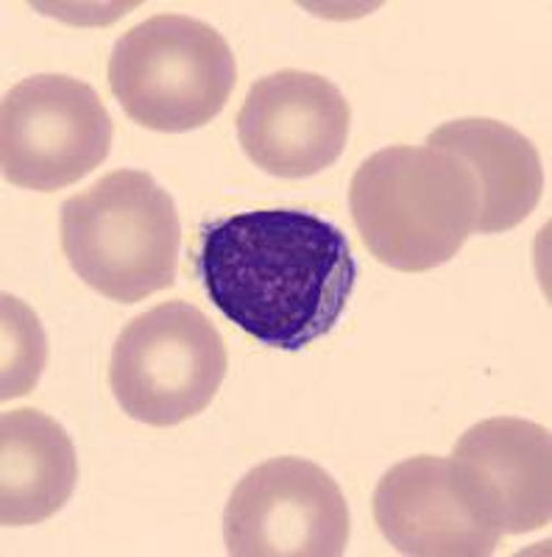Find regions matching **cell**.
<instances>
[{
	"instance_id": "6da1fadb",
	"label": "cell",
	"mask_w": 552,
	"mask_h": 557,
	"mask_svg": "<svg viewBox=\"0 0 552 557\" xmlns=\"http://www.w3.org/2000/svg\"><path fill=\"white\" fill-rule=\"evenodd\" d=\"M196 268L226 321L282 351L330 335L357 278L349 237L305 209H252L204 223Z\"/></svg>"
},
{
	"instance_id": "8992f818",
	"label": "cell",
	"mask_w": 552,
	"mask_h": 557,
	"mask_svg": "<svg viewBox=\"0 0 552 557\" xmlns=\"http://www.w3.org/2000/svg\"><path fill=\"white\" fill-rule=\"evenodd\" d=\"M112 117L87 82L59 73L23 78L0 109L3 178L37 193L64 190L112 148Z\"/></svg>"
},
{
	"instance_id": "3957f363",
	"label": "cell",
	"mask_w": 552,
	"mask_h": 557,
	"mask_svg": "<svg viewBox=\"0 0 552 557\" xmlns=\"http://www.w3.org/2000/svg\"><path fill=\"white\" fill-rule=\"evenodd\" d=\"M62 251L84 285L137 305L176 278L182 223L171 193L121 168L62 203Z\"/></svg>"
},
{
	"instance_id": "8fae6325",
	"label": "cell",
	"mask_w": 552,
	"mask_h": 557,
	"mask_svg": "<svg viewBox=\"0 0 552 557\" xmlns=\"http://www.w3.org/2000/svg\"><path fill=\"white\" fill-rule=\"evenodd\" d=\"M427 146L444 148L471 168L480 184V235L519 226L541 201L544 168L536 146L508 123L464 117L444 123L427 137Z\"/></svg>"
},
{
	"instance_id": "7a4b0ae2",
	"label": "cell",
	"mask_w": 552,
	"mask_h": 557,
	"mask_svg": "<svg viewBox=\"0 0 552 557\" xmlns=\"http://www.w3.org/2000/svg\"><path fill=\"white\" fill-rule=\"evenodd\" d=\"M352 221L368 251L402 273L455 260L480 215V184L455 153L394 146L368 157L349 184Z\"/></svg>"
},
{
	"instance_id": "5b68a950",
	"label": "cell",
	"mask_w": 552,
	"mask_h": 557,
	"mask_svg": "<svg viewBox=\"0 0 552 557\" xmlns=\"http://www.w3.org/2000/svg\"><path fill=\"white\" fill-rule=\"evenodd\" d=\"M226 368L210 318L187 301H165L126 323L112 348L109 385L128 418L176 426L212 405Z\"/></svg>"
},
{
	"instance_id": "ba28073f",
	"label": "cell",
	"mask_w": 552,
	"mask_h": 557,
	"mask_svg": "<svg viewBox=\"0 0 552 557\" xmlns=\"http://www.w3.org/2000/svg\"><path fill=\"white\" fill-rule=\"evenodd\" d=\"M349 123V101L330 78L280 70L248 87L237 112V139L260 171L307 178L341 159Z\"/></svg>"
},
{
	"instance_id": "9c48e42d",
	"label": "cell",
	"mask_w": 552,
	"mask_h": 557,
	"mask_svg": "<svg viewBox=\"0 0 552 557\" xmlns=\"http://www.w3.org/2000/svg\"><path fill=\"white\" fill-rule=\"evenodd\" d=\"M452 482L471 513L500 535H522L552 519V435L522 418H489L461 435Z\"/></svg>"
},
{
	"instance_id": "30bf717a",
	"label": "cell",
	"mask_w": 552,
	"mask_h": 557,
	"mask_svg": "<svg viewBox=\"0 0 552 557\" xmlns=\"http://www.w3.org/2000/svg\"><path fill=\"white\" fill-rule=\"evenodd\" d=\"M375 519L388 544L413 557H486L502 541L461 499L444 457L396 462L375 491Z\"/></svg>"
},
{
	"instance_id": "7c38bea8",
	"label": "cell",
	"mask_w": 552,
	"mask_h": 557,
	"mask_svg": "<svg viewBox=\"0 0 552 557\" xmlns=\"http://www.w3.org/2000/svg\"><path fill=\"white\" fill-rule=\"evenodd\" d=\"M78 480L76 446L51 416L9 410L0 418V524L28 527L59 513Z\"/></svg>"
},
{
	"instance_id": "277c9868",
	"label": "cell",
	"mask_w": 552,
	"mask_h": 557,
	"mask_svg": "<svg viewBox=\"0 0 552 557\" xmlns=\"http://www.w3.org/2000/svg\"><path fill=\"white\" fill-rule=\"evenodd\" d=\"M237 82L235 53L210 23L154 14L128 28L109 57V87L123 112L151 132H193L221 114Z\"/></svg>"
},
{
	"instance_id": "52a82bcc",
	"label": "cell",
	"mask_w": 552,
	"mask_h": 557,
	"mask_svg": "<svg viewBox=\"0 0 552 557\" xmlns=\"http://www.w3.org/2000/svg\"><path fill=\"white\" fill-rule=\"evenodd\" d=\"M349 505L305 457H273L229 496L223 541L235 557H338L349 544Z\"/></svg>"
},
{
	"instance_id": "4fadbf2b",
	"label": "cell",
	"mask_w": 552,
	"mask_h": 557,
	"mask_svg": "<svg viewBox=\"0 0 552 557\" xmlns=\"http://www.w3.org/2000/svg\"><path fill=\"white\" fill-rule=\"evenodd\" d=\"M48 360V341L37 315L14 296H3V401L26 396Z\"/></svg>"
}]
</instances>
